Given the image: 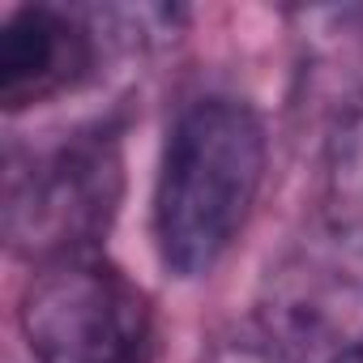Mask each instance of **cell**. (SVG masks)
Wrapping results in <instances>:
<instances>
[{
	"mask_svg": "<svg viewBox=\"0 0 363 363\" xmlns=\"http://www.w3.org/2000/svg\"><path fill=\"white\" fill-rule=\"evenodd\" d=\"M103 35L86 9L22 5L0 26V103L26 111L52 103L99 69Z\"/></svg>",
	"mask_w": 363,
	"mask_h": 363,
	"instance_id": "cell-4",
	"label": "cell"
},
{
	"mask_svg": "<svg viewBox=\"0 0 363 363\" xmlns=\"http://www.w3.org/2000/svg\"><path fill=\"white\" fill-rule=\"evenodd\" d=\"M124 197V133L111 120L82 124L56 141L9 154L5 235L13 252L48 265L99 252Z\"/></svg>",
	"mask_w": 363,
	"mask_h": 363,
	"instance_id": "cell-2",
	"label": "cell"
},
{
	"mask_svg": "<svg viewBox=\"0 0 363 363\" xmlns=\"http://www.w3.org/2000/svg\"><path fill=\"white\" fill-rule=\"evenodd\" d=\"M18 329L35 363L154 359V308L145 291L99 252L39 265L18 299Z\"/></svg>",
	"mask_w": 363,
	"mask_h": 363,
	"instance_id": "cell-3",
	"label": "cell"
},
{
	"mask_svg": "<svg viewBox=\"0 0 363 363\" xmlns=\"http://www.w3.org/2000/svg\"><path fill=\"white\" fill-rule=\"evenodd\" d=\"M325 363H363V337H350V342H342Z\"/></svg>",
	"mask_w": 363,
	"mask_h": 363,
	"instance_id": "cell-7",
	"label": "cell"
},
{
	"mask_svg": "<svg viewBox=\"0 0 363 363\" xmlns=\"http://www.w3.org/2000/svg\"><path fill=\"white\" fill-rule=\"evenodd\" d=\"M320 252L363 278V94L329 128L320 158Z\"/></svg>",
	"mask_w": 363,
	"mask_h": 363,
	"instance_id": "cell-5",
	"label": "cell"
},
{
	"mask_svg": "<svg viewBox=\"0 0 363 363\" xmlns=\"http://www.w3.org/2000/svg\"><path fill=\"white\" fill-rule=\"evenodd\" d=\"M269 162L265 120L235 94H197L175 111L154 179V244L171 278L197 282L244 235Z\"/></svg>",
	"mask_w": 363,
	"mask_h": 363,
	"instance_id": "cell-1",
	"label": "cell"
},
{
	"mask_svg": "<svg viewBox=\"0 0 363 363\" xmlns=\"http://www.w3.org/2000/svg\"><path fill=\"white\" fill-rule=\"evenodd\" d=\"M320 342L325 333L274 295V303L223 325L201 346L197 363H308Z\"/></svg>",
	"mask_w": 363,
	"mask_h": 363,
	"instance_id": "cell-6",
	"label": "cell"
}]
</instances>
